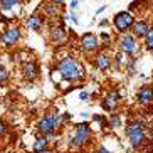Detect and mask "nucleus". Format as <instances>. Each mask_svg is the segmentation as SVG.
I'll list each match as a JSON object with an SVG mask.
<instances>
[{
  "label": "nucleus",
  "mask_w": 153,
  "mask_h": 153,
  "mask_svg": "<svg viewBox=\"0 0 153 153\" xmlns=\"http://www.w3.org/2000/svg\"><path fill=\"white\" fill-rule=\"evenodd\" d=\"M133 24H135V19H133L131 14H128V12H120V14L114 15V25H116V29L120 32H125Z\"/></svg>",
  "instance_id": "20e7f679"
},
{
  "label": "nucleus",
  "mask_w": 153,
  "mask_h": 153,
  "mask_svg": "<svg viewBox=\"0 0 153 153\" xmlns=\"http://www.w3.org/2000/svg\"><path fill=\"white\" fill-rule=\"evenodd\" d=\"M45 9V12H47V14H57V10H59V5H56V4H49V5H45L44 7Z\"/></svg>",
  "instance_id": "aec40b11"
},
{
  "label": "nucleus",
  "mask_w": 153,
  "mask_h": 153,
  "mask_svg": "<svg viewBox=\"0 0 153 153\" xmlns=\"http://www.w3.org/2000/svg\"><path fill=\"white\" fill-rule=\"evenodd\" d=\"M81 45H82V49H86V51H94L96 47H98V37H96L94 34L88 32V34L82 36Z\"/></svg>",
  "instance_id": "6e6552de"
},
{
  "label": "nucleus",
  "mask_w": 153,
  "mask_h": 153,
  "mask_svg": "<svg viewBox=\"0 0 153 153\" xmlns=\"http://www.w3.org/2000/svg\"><path fill=\"white\" fill-rule=\"evenodd\" d=\"M81 99L84 101V99H88V93H81Z\"/></svg>",
  "instance_id": "bb28decb"
},
{
  "label": "nucleus",
  "mask_w": 153,
  "mask_h": 153,
  "mask_svg": "<svg viewBox=\"0 0 153 153\" xmlns=\"http://www.w3.org/2000/svg\"><path fill=\"white\" fill-rule=\"evenodd\" d=\"M22 71H24V76L27 77V79H34V77L37 76V66H36V62H32V61L24 62Z\"/></svg>",
  "instance_id": "9d476101"
},
{
  "label": "nucleus",
  "mask_w": 153,
  "mask_h": 153,
  "mask_svg": "<svg viewBox=\"0 0 153 153\" xmlns=\"http://www.w3.org/2000/svg\"><path fill=\"white\" fill-rule=\"evenodd\" d=\"M133 32H135V36H138V37H145L150 32V27H148L146 22H138V24H135Z\"/></svg>",
  "instance_id": "4468645a"
},
{
  "label": "nucleus",
  "mask_w": 153,
  "mask_h": 153,
  "mask_svg": "<svg viewBox=\"0 0 153 153\" xmlns=\"http://www.w3.org/2000/svg\"><path fill=\"white\" fill-rule=\"evenodd\" d=\"M89 125L88 123H81V125L76 126V133H74V136H72V145L74 146H82V145L88 141V138H89Z\"/></svg>",
  "instance_id": "7ed1b4c3"
},
{
  "label": "nucleus",
  "mask_w": 153,
  "mask_h": 153,
  "mask_svg": "<svg viewBox=\"0 0 153 153\" xmlns=\"http://www.w3.org/2000/svg\"><path fill=\"white\" fill-rule=\"evenodd\" d=\"M116 103H118V93L116 91H113L111 94L103 101V108L106 109V111H109V109L116 108Z\"/></svg>",
  "instance_id": "ddd939ff"
},
{
  "label": "nucleus",
  "mask_w": 153,
  "mask_h": 153,
  "mask_svg": "<svg viewBox=\"0 0 153 153\" xmlns=\"http://www.w3.org/2000/svg\"><path fill=\"white\" fill-rule=\"evenodd\" d=\"M41 153H51V152H49V150H42Z\"/></svg>",
  "instance_id": "c85d7f7f"
},
{
  "label": "nucleus",
  "mask_w": 153,
  "mask_h": 153,
  "mask_svg": "<svg viewBox=\"0 0 153 153\" xmlns=\"http://www.w3.org/2000/svg\"><path fill=\"white\" fill-rule=\"evenodd\" d=\"M76 7H77V0H72V2H71V9L74 10Z\"/></svg>",
  "instance_id": "b1692460"
},
{
  "label": "nucleus",
  "mask_w": 153,
  "mask_h": 153,
  "mask_svg": "<svg viewBox=\"0 0 153 153\" xmlns=\"http://www.w3.org/2000/svg\"><path fill=\"white\" fill-rule=\"evenodd\" d=\"M14 5H15L14 0H0V7H2L4 10H10Z\"/></svg>",
  "instance_id": "f3484780"
},
{
  "label": "nucleus",
  "mask_w": 153,
  "mask_h": 153,
  "mask_svg": "<svg viewBox=\"0 0 153 153\" xmlns=\"http://www.w3.org/2000/svg\"><path fill=\"white\" fill-rule=\"evenodd\" d=\"M45 145H47V140H45V138H39V140H37L36 145H34L36 153H41L42 150H45Z\"/></svg>",
  "instance_id": "dca6fc26"
},
{
  "label": "nucleus",
  "mask_w": 153,
  "mask_h": 153,
  "mask_svg": "<svg viewBox=\"0 0 153 153\" xmlns=\"http://www.w3.org/2000/svg\"><path fill=\"white\" fill-rule=\"evenodd\" d=\"M104 9H106V5H101V7H99V9H98V12H96V14H99V12H103Z\"/></svg>",
  "instance_id": "cd10ccee"
},
{
  "label": "nucleus",
  "mask_w": 153,
  "mask_h": 153,
  "mask_svg": "<svg viewBox=\"0 0 153 153\" xmlns=\"http://www.w3.org/2000/svg\"><path fill=\"white\" fill-rule=\"evenodd\" d=\"M109 123H111L113 128H120V126H121V118L118 116V114H113L111 120H109Z\"/></svg>",
  "instance_id": "6ab92c4d"
},
{
  "label": "nucleus",
  "mask_w": 153,
  "mask_h": 153,
  "mask_svg": "<svg viewBox=\"0 0 153 153\" xmlns=\"http://www.w3.org/2000/svg\"><path fill=\"white\" fill-rule=\"evenodd\" d=\"M126 135H128V138H130L131 145L135 146V148H138V146H141L145 141V130H143V125L141 123H130V125L126 126Z\"/></svg>",
  "instance_id": "f03ea898"
},
{
  "label": "nucleus",
  "mask_w": 153,
  "mask_h": 153,
  "mask_svg": "<svg viewBox=\"0 0 153 153\" xmlns=\"http://www.w3.org/2000/svg\"><path fill=\"white\" fill-rule=\"evenodd\" d=\"M109 64H111V57L108 54H99L94 61V66L98 69H108Z\"/></svg>",
  "instance_id": "f8f14e48"
},
{
  "label": "nucleus",
  "mask_w": 153,
  "mask_h": 153,
  "mask_svg": "<svg viewBox=\"0 0 153 153\" xmlns=\"http://www.w3.org/2000/svg\"><path fill=\"white\" fill-rule=\"evenodd\" d=\"M42 25H44V17H41V15H30L27 19V27L34 29V30H41Z\"/></svg>",
  "instance_id": "9b49d317"
},
{
  "label": "nucleus",
  "mask_w": 153,
  "mask_h": 153,
  "mask_svg": "<svg viewBox=\"0 0 153 153\" xmlns=\"http://www.w3.org/2000/svg\"><path fill=\"white\" fill-rule=\"evenodd\" d=\"M51 37H52V41H62L64 37V29L62 27H57V29H52V34H51Z\"/></svg>",
  "instance_id": "2eb2a0df"
},
{
  "label": "nucleus",
  "mask_w": 153,
  "mask_h": 153,
  "mask_svg": "<svg viewBox=\"0 0 153 153\" xmlns=\"http://www.w3.org/2000/svg\"><path fill=\"white\" fill-rule=\"evenodd\" d=\"M4 131H5V123H4V121H0V135H2Z\"/></svg>",
  "instance_id": "4be33fe9"
},
{
  "label": "nucleus",
  "mask_w": 153,
  "mask_h": 153,
  "mask_svg": "<svg viewBox=\"0 0 153 153\" xmlns=\"http://www.w3.org/2000/svg\"><path fill=\"white\" fill-rule=\"evenodd\" d=\"M94 120H96V121H99V123H103V120H104V118H103V116H98V114H96V116H94Z\"/></svg>",
  "instance_id": "393cba45"
},
{
  "label": "nucleus",
  "mask_w": 153,
  "mask_h": 153,
  "mask_svg": "<svg viewBox=\"0 0 153 153\" xmlns=\"http://www.w3.org/2000/svg\"><path fill=\"white\" fill-rule=\"evenodd\" d=\"M7 77H9V74H7V69L0 66V84H2V82H4Z\"/></svg>",
  "instance_id": "412c9836"
},
{
  "label": "nucleus",
  "mask_w": 153,
  "mask_h": 153,
  "mask_svg": "<svg viewBox=\"0 0 153 153\" xmlns=\"http://www.w3.org/2000/svg\"><path fill=\"white\" fill-rule=\"evenodd\" d=\"M96 153H109V152H108V150H106V148H99V150H98V152H96Z\"/></svg>",
  "instance_id": "a878e982"
},
{
  "label": "nucleus",
  "mask_w": 153,
  "mask_h": 153,
  "mask_svg": "<svg viewBox=\"0 0 153 153\" xmlns=\"http://www.w3.org/2000/svg\"><path fill=\"white\" fill-rule=\"evenodd\" d=\"M145 42H146V47L150 51H153V30H150L146 36H145Z\"/></svg>",
  "instance_id": "a211bd4d"
},
{
  "label": "nucleus",
  "mask_w": 153,
  "mask_h": 153,
  "mask_svg": "<svg viewBox=\"0 0 153 153\" xmlns=\"http://www.w3.org/2000/svg\"><path fill=\"white\" fill-rule=\"evenodd\" d=\"M152 30H153V29H152Z\"/></svg>",
  "instance_id": "7c9ffc66"
},
{
  "label": "nucleus",
  "mask_w": 153,
  "mask_h": 153,
  "mask_svg": "<svg viewBox=\"0 0 153 153\" xmlns=\"http://www.w3.org/2000/svg\"><path fill=\"white\" fill-rule=\"evenodd\" d=\"M57 123H59V116L57 114H47L41 121V126H39V130L44 133V135H49L52 131L57 128Z\"/></svg>",
  "instance_id": "39448f33"
},
{
  "label": "nucleus",
  "mask_w": 153,
  "mask_h": 153,
  "mask_svg": "<svg viewBox=\"0 0 153 153\" xmlns=\"http://www.w3.org/2000/svg\"><path fill=\"white\" fill-rule=\"evenodd\" d=\"M57 69H59V72H61V76H62L64 79H68V81H74V79H79V77L82 76L79 64H77L72 57L62 59V61L57 64Z\"/></svg>",
  "instance_id": "f257e3e1"
},
{
  "label": "nucleus",
  "mask_w": 153,
  "mask_h": 153,
  "mask_svg": "<svg viewBox=\"0 0 153 153\" xmlns=\"http://www.w3.org/2000/svg\"><path fill=\"white\" fill-rule=\"evenodd\" d=\"M52 4H56V5H62L64 4V0H51Z\"/></svg>",
  "instance_id": "5701e85b"
},
{
  "label": "nucleus",
  "mask_w": 153,
  "mask_h": 153,
  "mask_svg": "<svg viewBox=\"0 0 153 153\" xmlns=\"http://www.w3.org/2000/svg\"><path fill=\"white\" fill-rule=\"evenodd\" d=\"M136 49H138V42H136L135 37L125 36L121 39V51L123 52H126V54H133V52H136Z\"/></svg>",
  "instance_id": "0eeeda50"
},
{
  "label": "nucleus",
  "mask_w": 153,
  "mask_h": 153,
  "mask_svg": "<svg viewBox=\"0 0 153 153\" xmlns=\"http://www.w3.org/2000/svg\"><path fill=\"white\" fill-rule=\"evenodd\" d=\"M138 101L141 104L153 103V89L150 88V86H143V88L138 91Z\"/></svg>",
  "instance_id": "1a4fd4ad"
},
{
  "label": "nucleus",
  "mask_w": 153,
  "mask_h": 153,
  "mask_svg": "<svg viewBox=\"0 0 153 153\" xmlns=\"http://www.w3.org/2000/svg\"><path fill=\"white\" fill-rule=\"evenodd\" d=\"M19 39H20V30H19V29H15V27L7 29V30L4 32V36H2V42H4L7 47L17 44Z\"/></svg>",
  "instance_id": "423d86ee"
},
{
  "label": "nucleus",
  "mask_w": 153,
  "mask_h": 153,
  "mask_svg": "<svg viewBox=\"0 0 153 153\" xmlns=\"http://www.w3.org/2000/svg\"><path fill=\"white\" fill-rule=\"evenodd\" d=\"M14 2H22V0H14Z\"/></svg>",
  "instance_id": "c756f323"
}]
</instances>
